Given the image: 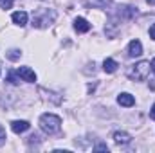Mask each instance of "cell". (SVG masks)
Returning a JSON list of instances; mask_svg holds the SVG:
<instances>
[{
    "label": "cell",
    "mask_w": 155,
    "mask_h": 153,
    "mask_svg": "<svg viewBox=\"0 0 155 153\" xmlns=\"http://www.w3.org/2000/svg\"><path fill=\"white\" fill-rule=\"evenodd\" d=\"M40 128H41L45 133L52 135V133L60 132V128H61V119L54 114H43L40 117Z\"/></svg>",
    "instance_id": "6da1fadb"
},
{
    "label": "cell",
    "mask_w": 155,
    "mask_h": 153,
    "mask_svg": "<svg viewBox=\"0 0 155 153\" xmlns=\"http://www.w3.org/2000/svg\"><path fill=\"white\" fill-rule=\"evenodd\" d=\"M148 72H150V61H139L135 65H130L126 70L128 77L134 81H144L148 77Z\"/></svg>",
    "instance_id": "7a4b0ae2"
},
{
    "label": "cell",
    "mask_w": 155,
    "mask_h": 153,
    "mask_svg": "<svg viewBox=\"0 0 155 153\" xmlns=\"http://www.w3.org/2000/svg\"><path fill=\"white\" fill-rule=\"evenodd\" d=\"M135 15H137V7H134V5H121L119 11H117V16L123 18V20H130Z\"/></svg>",
    "instance_id": "3957f363"
},
{
    "label": "cell",
    "mask_w": 155,
    "mask_h": 153,
    "mask_svg": "<svg viewBox=\"0 0 155 153\" xmlns=\"http://www.w3.org/2000/svg\"><path fill=\"white\" fill-rule=\"evenodd\" d=\"M16 72H18V76L22 77L24 81H27V83H35V81H36V74H35V70L29 69V67H20Z\"/></svg>",
    "instance_id": "277c9868"
},
{
    "label": "cell",
    "mask_w": 155,
    "mask_h": 153,
    "mask_svg": "<svg viewBox=\"0 0 155 153\" xmlns=\"http://www.w3.org/2000/svg\"><path fill=\"white\" fill-rule=\"evenodd\" d=\"M143 54V45H141V41L139 40H132L130 43H128V56L130 58H137V56H141Z\"/></svg>",
    "instance_id": "5b68a950"
},
{
    "label": "cell",
    "mask_w": 155,
    "mask_h": 153,
    "mask_svg": "<svg viewBox=\"0 0 155 153\" xmlns=\"http://www.w3.org/2000/svg\"><path fill=\"white\" fill-rule=\"evenodd\" d=\"M29 122L27 121H13L11 122V130L15 132V133H24V132H27L29 130Z\"/></svg>",
    "instance_id": "8992f818"
},
{
    "label": "cell",
    "mask_w": 155,
    "mask_h": 153,
    "mask_svg": "<svg viewBox=\"0 0 155 153\" xmlns=\"http://www.w3.org/2000/svg\"><path fill=\"white\" fill-rule=\"evenodd\" d=\"M117 103H119L121 106H126V108H128V106H134V105H135V99H134L132 94H126V92H124V94H121V96L117 97Z\"/></svg>",
    "instance_id": "52a82bcc"
},
{
    "label": "cell",
    "mask_w": 155,
    "mask_h": 153,
    "mask_svg": "<svg viewBox=\"0 0 155 153\" xmlns=\"http://www.w3.org/2000/svg\"><path fill=\"white\" fill-rule=\"evenodd\" d=\"M74 29H76L78 33H87V31H90V24L85 20V18H76L74 20Z\"/></svg>",
    "instance_id": "ba28073f"
},
{
    "label": "cell",
    "mask_w": 155,
    "mask_h": 153,
    "mask_svg": "<svg viewBox=\"0 0 155 153\" xmlns=\"http://www.w3.org/2000/svg\"><path fill=\"white\" fill-rule=\"evenodd\" d=\"M11 18H13V22H15L16 25H20V27L27 24V13H25V11H16V13H13Z\"/></svg>",
    "instance_id": "9c48e42d"
},
{
    "label": "cell",
    "mask_w": 155,
    "mask_h": 153,
    "mask_svg": "<svg viewBox=\"0 0 155 153\" xmlns=\"http://www.w3.org/2000/svg\"><path fill=\"white\" fill-rule=\"evenodd\" d=\"M114 141L117 144H128V142H132V137L126 132H116L114 133Z\"/></svg>",
    "instance_id": "30bf717a"
},
{
    "label": "cell",
    "mask_w": 155,
    "mask_h": 153,
    "mask_svg": "<svg viewBox=\"0 0 155 153\" xmlns=\"http://www.w3.org/2000/svg\"><path fill=\"white\" fill-rule=\"evenodd\" d=\"M103 70H105V72H108V74L116 72V70H117V61H116V60H112V58H107V60L103 61Z\"/></svg>",
    "instance_id": "8fae6325"
},
{
    "label": "cell",
    "mask_w": 155,
    "mask_h": 153,
    "mask_svg": "<svg viewBox=\"0 0 155 153\" xmlns=\"http://www.w3.org/2000/svg\"><path fill=\"white\" fill-rule=\"evenodd\" d=\"M7 58H9V60H13V61H15V60H18V58H20V50L11 49V50L7 52Z\"/></svg>",
    "instance_id": "7c38bea8"
},
{
    "label": "cell",
    "mask_w": 155,
    "mask_h": 153,
    "mask_svg": "<svg viewBox=\"0 0 155 153\" xmlns=\"http://www.w3.org/2000/svg\"><path fill=\"white\" fill-rule=\"evenodd\" d=\"M13 2H15V0H0V7H2V9H11Z\"/></svg>",
    "instance_id": "4fadbf2b"
},
{
    "label": "cell",
    "mask_w": 155,
    "mask_h": 153,
    "mask_svg": "<svg viewBox=\"0 0 155 153\" xmlns=\"http://www.w3.org/2000/svg\"><path fill=\"white\" fill-rule=\"evenodd\" d=\"M7 79H9V81H11L13 85H16V83L20 81V76L16 77V74H15V72H9V74H7Z\"/></svg>",
    "instance_id": "5bb4252c"
},
{
    "label": "cell",
    "mask_w": 155,
    "mask_h": 153,
    "mask_svg": "<svg viewBox=\"0 0 155 153\" xmlns=\"http://www.w3.org/2000/svg\"><path fill=\"white\" fill-rule=\"evenodd\" d=\"M5 139H7V137H5V130H4V126L0 124V146L5 142Z\"/></svg>",
    "instance_id": "9a60e30c"
},
{
    "label": "cell",
    "mask_w": 155,
    "mask_h": 153,
    "mask_svg": "<svg viewBox=\"0 0 155 153\" xmlns=\"http://www.w3.org/2000/svg\"><path fill=\"white\" fill-rule=\"evenodd\" d=\"M96 150H97V151H108V146H107V144H97Z\"/></svg>",
    "instance_id": "2e32d148"
},
{
    "label": "cell",
    "mask_w": 155,
    "mask_h": 153,
    "mask_svg": "<svg viewBox=\"0 0 155 153\" xmlns=\"http://www.w3.org/2000/svg\"><path fill=\"white\" fill-rule=\"evenodd\" d=\"M150 38H153L155 40V24L150 27Z\"/></svg>",
    "instance_id": "e0dca14e"
},
{
    "label": "cell",
    "mask_w": 155,
    "mask_h": 153,
    "mask_svg": "<svg viewBox=\"0 0 155 153\" xmlns=\"http://www.w3.org/2000/svg\"><path fill=\"white\" fill-rule=\"evenodd\" d=\"M150 117H152V119L155 121V105L152 106V110H150Z\"/></svg>",
    "instance_id": "ac0fdd59"
},
{
    "label": "cell",
    "mask_w": 155,
    "mask_h": 153,
    "mask_svg": "<svg viewBox=\"0 0 155 153\" xmlns=\"http://www.w3.org/2000/svg\"><path fill=\"white\" fill-rule=\"evenodd\" d=\"M150 69H152V70H153V72H155V58H153V60H152V63H150Z\"/></svg>",
    "instance_id": "d6986e66"
},
{
    "label": "cell",
    "mask_w": 155,
    "mask_h": 153,
    "mask_svg": "<svg viewBox=\"0 0 155 153\" xmlns=\"http://www.w3.org/2000/svg\"><path fill=\"white\" fill-rule=\"evenodd\" d=\"M146 2H148L150 5H155V0H146Z\"/></svg>",
    "instance_id": "ffe728a7"
}]
</instances>
